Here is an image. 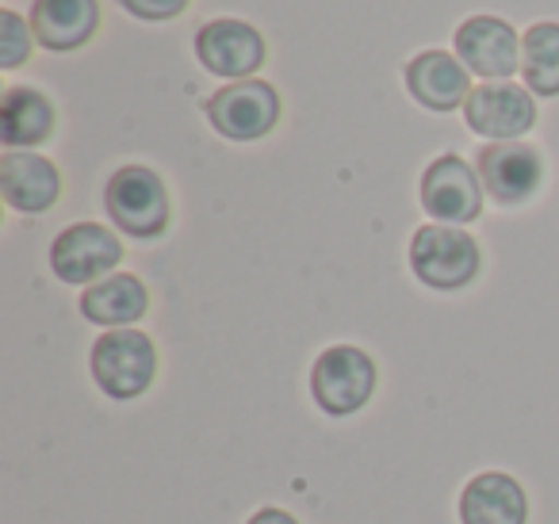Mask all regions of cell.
<instances>
[{"label":"cell","instance_id":"1","mask_svg":"<svg viewBox=\"0 0 559 524\" xmlns=\"http://www.w3.org/2000/svg\"><path fill=\"white\" fill-rule=\"evenodd\" d=\"M88 371L93 383L108 394L111 402H131L154 386L157 376V348L142 330H108L93 341L88 353Z\"/></svg>","mask_w":559,"mask_h":524},{"label":"cell","instance_id":"2","mask_svg":"<svg viewBox=\"0 0 559 524\" xmlns=\"http://www.w3.org/2000/svg\"><path fill=\"white\" fill-rule=\"evenodd\" d=\"M479 241L464 226L429 223L411 238V269L433 291H460L479 276Z\"/></svg>","mask_w":559,"mask_h":524},{"label":"cell","instance_id":"3","mask_svg":"<svg viewBox=\"0 0 559 524\" xmlns=\"http://www.w3.org/2000/svg\"><path fill=\"white\" fill-rule=\"evenodd\" d=\"M104 207H108V218L127 238H162L165 226H169L165 180L146 165H123L119 172H111L108 188H104Z\"/></svg>","mask_w":559,"mask_h":524},{"label":"cell","instance_id":"4","mask_svg":"<svg viewBox=\"0 0 559 524\" xmlns=\"http://www.w3.org/2000/svg\"><path fill=\"white\" fill-rule=\"evenodd\" d=\"M376 360L357 345H330L311 368V398L322 414L349 417L376 394Z\"/></svg>","mask_w":559,"mask_h":524},{"label":"cell","instance_id":"5","mask_svg":"<svg viewBox=\"0 0 559 524\" xmlns=\"http://www.w3.org/2000/svg\"><path fill=\"white\" fill-rule=\"evenodd\" d=\"M123 264V241L100 223H73L50 246V269L62 284L93 287Z\"/></svg>","mask_w":559,"mask_h":524},{"label":"cell","instance_id":"6","mask_svg":"<svg viewBox=\"0 0 559 524\" xmlns=\"http://www.w3.org/2000/svg\"><path fill=\"white\" fill-rule=\"evenodd\" d=\"M207 119L223 139L257 142L280 123V96L269 81H230L207 100Z\"/></svg>","mask_w":559,"mask_h":524},{"label":"cell","instance_id":"7","mask_svg":"<svg viewBox=\"0 0 559 524\" xmlns=\"http://www.w3.org/2000/svg\"><path fill=\"white\" fill-rule=\"evenodd\" d=\"M421 207L433 223L464 226L483 215V180L460 154H441L421 172Z\"/></svg>","mask_w":559,"mask_h":524},{"label":"cell","instance_id":"8","mask_svg":"<svg viewBox=\"0 0 559 524\" xmlns=\"http://www.w3.org/2000/svg\"><path fill=\"white\" fill-rule=\"evenodd\" d=\"M464 119L479 139L518 142L533 131L536 100L528 88L513 85V81H483V85L472 88V96H467Z\"/></svg>","mask_w":559,"mask_h":524},{"label":"cell","instance_id":"9","mask_svg":"<svg viewBox=\"0 0 559 524\" xmlns=\"http://www.w3.org/2000/svg\"><path fill=\"white\" fill-rule=\"evenodd\" d=\"M475 172H479L490 200L502 207H518L536 195L544 180V162L528 142H490L475 157Z\"/></svg>","mask_w":559,"mask_h":524},{"label":"cell","instance_id":"10","mask_svg":"<svg viewBox=\"0 0 559 524\" xmlns=\"http://www.w3.org/2000/svg\"><path fill=\"white\" fill-rule=\"evenodd\" d=\"M456 58L483 81H506L521 70V39L506 20L472 16L456 27Z\"/></svg>","mask_w":559,"mask_h":524},{"label":"cell","instance_id":"11","mask_svg":"<svg viewBox=\"0 0 559 524\" xmlns=\"http://www.w3.org/2000/svg\"><path fill=\"white\" fill-rule=\"evenodd\" d=\"M195 58L203 70L226 81H249L264 66V39L241 20H211L195 35Z\"/></svg>","mask_w":559,"mask_h":524},{"label":"cell","instance_id":"12","mask_svg":"<svg viewBox=\"0 0 559 524\" xmlns=\"http://www.w3.org/2000/svg\"><path fill=\"white\" fill-rule=\"evenodd\" d=\"M0 192L20 215H43L62 195V172L35 150H9L0 157Z\"/></svg>","mask_w":559,"mask_h":524},{"label":"cell","instance_id":"13","mask_svg":"<svg viewBox=\"0 0 559 524\" xmlns=\"http://www.w3.org/2000/svg\"><path fill=\"white\" fill-rule=\"evenodd\" d=\"M406 88L429 111H456L472 96L467 66L456 55H449V50H421L406 66Z\"/></svg>","mask_w":559,"mask_h":524},{"label":"cell","instance_id":"14","mask_svg":"<svg viewBox=\"0 0 559 524\" xmlns=\"http://www.w3.org/2000/svg\"><path fill=\"white\" fill-rule=\"evenodd\" d=\"M528 498L506 471H483L460 493V524H525Z\"/></svg>","mask_w":559,"mask_h":524},{"label":"cell","instance_id":"15","mask_svg":"<svg viewBox=\"0 0 559 524\" xmlns=\"http://www.w3.org/2000/svg\"><path fill=\"white\" fill-rule=\"evenodd\" d=\"M100 27V4L96 0H35L32 4V32L39 47L55 55L85 47Z\"/></svg>","mask_w":559,"mask_h":524},{"label":"cell","instance_id":"16","mask_svg":"<svg viewBox=\"0 0 559 524\" xmlns=\"http://www.w3.org/2000/svg\"><path fill=\"white\" fill-rule=\"evenodd\" d=\"M150 310V291L134 272H111L81 291V314L104 330H127Z\"/></svg>","mask_w":559,"mask_h":524},{"label":"cell","instance_id":"17","mask_svg":"<svg viewBox=\"0 0 559 524\" xmlns=\"http://www.w3.org/2000/svg\"><path fill=\"white\" fill-rule=\"evenodd\" d=\"M55 131V104L39 88L12 85L0 100V142L9 150H35Z\"/></svg>","mask_w":559,"mask_h":524},{"label":"cell","instance_id":"18","mask_svg":"<svg viewBox=\"0 0 559 524\" xmlns=\"http://www.w3.org/2000/svg\"><path fill=\"white\" fill-rule=\"evenodd\" d=\"M521 78L533 96H559V24H533L521 35Z\"/></svg>","mask_w":559,"mask_h":524},{"label":"cell","instance_id":"19","mask_svg":"<svg viewBox=\"0 0 559 524\" xmlns=\"http://www.w3.org/2000/svg\"><path fill=\"white\" fill-rule=\"evenodd\" d=\"M32 27L24 16H16L12 9L0 12V70H16L32 55Z\"/></svg>","mask_w":559,"mask_h":524},{"label":"cell","instance_id":"20","mask_svg":"<svg viewBox=\"0 0 559 524\" xmlns=\"http://www.w3.org/2000/svg\"><path fill=\"white\" fill-rule=\"evenodd\" d=\"M134 20H146V24H162V20H177L180 12L192 4V0H119Z\"/></svg>","mask_w":559,"mask_h":524},{"label":"cell","instance_id":"21","mask_svg":"<svg viewBox=\"0 0 559 524\" xmlns=\"http://www.w3.org/2000/svg\"><path fill=\"white\" fill-rule=\"evenodd\" d=\"M246 524H299V521L288 513V509H276V505H269V509H257V513L249 516Z\"/></svg>","mask_w":559,"mask_h":524}]
</instances>
